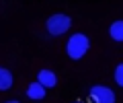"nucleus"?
I'll use <instances>...</instances> for the list:
<instances>
[{
  "mask_svg": "<svg viewBox=\"0 0 123 103\" xmlns=\"http://www.w3.org/2000/svg\"><path fill=\"white\" fill-rule=\"evenodd\" d=\"M90 49V37L86 33H74L66 41V54L70 60H82Z\"/></svg>",
  "mask_w": 123,
  "mask_h": 103,
  "instance_id": "1",
  "label": "nucleus"
},
{
  "mask_svg": "<svg viewBox=\"0 0 123 103\" xmlns=\"http://www.w3.org/2000/svg\"><path fill=\"white\" fill-rule=\"evenodd\" d=\"M70 27H72V19L68 17V14H64V13H55V14H51V17L45 21V29H47V33L53 35V37H60V35H64V33H68Z\"/></svg>",
  "mask_w": 123,
  "mask_h": 103,
  "instance_id": "2",
  "label": "nucleus"
},
{
  "mask_svg": "<svg viewBox=\"0 0 123 103\" xmlns=\"http://www.w3.org/2000/svg\"><path fill=\"white\" fill-rule=\"evenodd\" d=\"M88 99L92 103H115V93L107 85H92L88 91Z\"/></svg>",
  "mask_w": 123,
  "mask_h": 103,
  "instance_id": "3",
  "label": "nucleus"
},
{
  "mask_svg": "<svg viewBox=\"0 0 123 103\" xmlns=\"http://www.w3.org/2000/svg\"><path fill=\"white\" fill-rule=\"evenodd\" d=\"M37 82H41L45 89H53L57 85V74L49 68H43V70L37 72Z\"/></svg>",
  "mask_w": 123,
  "mask_h": 103,
  "instance_id": "4",
  "label": "nucleus"
},
{
  "mask_svg": "<svg viewBox=\"0 0 123 103\" xmlns=\"http://www.w3.org/2000/svg\"><path fill=\"white\" fill-rule=\"evenodd\" d=\"M45 95H47V89H45L41 82H37V81L29 82V87H27V97H29V99H33V101H41Z\"/></svg>",
  "mask_w": 123,
  "mask_h": 103,
  "instance_id": "5",
  "label": "nucleus"
},
{
  "mask_svg": "<svg viewBox=\"0 0 123 103\" xmlns=\"http://www.w3.org/2000/svg\"><path fill=\"white\" fill-rule=\"evenodd\" d=\"M109 37L117 43H123V19H117L109 25Z\"/></svg>",
  "mask_w": 123,
  "mask_h": 103,
  "instance_id": "6",
  "label": "nucleus"
},
{
  "mask_svg": "<svg viewBox=\"0 0 123 103\" xmlns=\"http://www.w3.org/2000/svg\"><path fill=\"white\" fill-rule=\"evenodd\" d=\"M12 82H14L12 72H10L8 68L0 66V91H8L10 87H12Z\"/></svg>",
  "mask_w": 123,
  "mask_h": 103,
  "instance_id": "7",
  "label": "nucleus"
},
{
  "mask_svg": "<svg viewBox=\"0 0 123 103\" xmlns=\"http://www.w3.org/2000/svg\"><path fill=\"white\" fill-rule=\"evenodd\" d=\"M113 78H115V82H117V85L123 89V62L115 66V70H113Z\"/></svg>",
  "mask_w": 123,
  "mask_h": 103,
  "instance_id": "8",
  "label": "nucleus"
},
{
  "mask_svg": "<svg viewBox=\"0 0 123 103\" xmlns=\"http://www.w3.org/2000/svg\"><path fill=\"white\" fill-rule=\"evenodd\" d=\"M4 103H21V101H17V99H10V101H4Z\"/></svg>",
  "mask_w": 123,
  "mask_h": 103,
  "instance_id": "9",
  "label": "nucleus"
},
{
  "mask_svg": "<svg viewBox=\"0 0 123 103\" xmlns=\"http://www.w3.org/2000/svg\"><path fill=\"white\" fill-rule=\"evenodd\" d=\"M74 103H82V101H74Z\"/></svg>",
  "mask_w": 123,
  "mask_h": 103,
  "instance_id": "10",
  "label": "nucleus"
}]
</instances>
